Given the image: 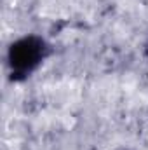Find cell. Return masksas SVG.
<instances>
[{
  "mask_svg": "<svg viewBox=\"0 0 148 150\" xmlns=\"http://www.w3.org/2000/svg\"><path fill=\"white\" fill-rule=\"evenodd\" d=\"M49 42L40 35H25L7 49V68L12 82H23L51 56Z\"/></svg>",
  "mask_w": 148,
  "mask_h": 150,
  "instance_id": "6da1fadb",
  "label": "cell"
}]
</instances>
